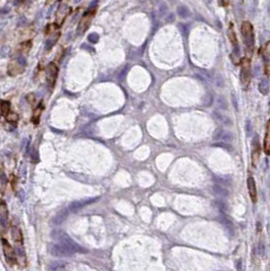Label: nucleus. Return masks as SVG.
I'll list each match as a JSON object with an SVG mask.
<instances>
[{"instance_id":"obj_1","label":"nucleus","mask_w":270,"mask_h":271,"mask_svg":"<svg viewBox=\"0 0 270 271\" xmlns=\"http://www.w3.org/2000/svg\"><path fill=\"white\" fill-rule=\"evenodd\" d=\"M242 36L244 39V43L246 46V53L248 56H251L253 53L254 46H255V38H254L253 27L249 22H244L242 25Z\"/></svg>"},{"instance_id":"obj_2","label":"nucleus","mask_w":270,"mask_h":271,"mask_svg":"<svg viewBox=\"0 0 270 271\" xmlns=\"http://www.w3.org/2000/svg\"><path fill=\"white\" fill-rule=\"evenodd\" d=\"M96 5H97V2L92 3V5L90 6V9H89L87 12L83 15V17H82V19H81L80 24L78 26V29H76V32H78L79 35L83 34L85 31L89 28V26H90L92 19H93L94 14H95L96 7H97Z\"/></svg>"},{"instance_id":"obj_3","label":"nucleus","mask_w":270,"mask_h":271,"mask_svg":"<svg viewBox=\"0 0 270 271\" xmlns=\"http://www.w3.org/2000/svg\"><path fill=\"white\" fill-rule=\"evenodd\" d=\"M57 238H58V241L60 244L66 246L74 254L75 253H86L87 252L86 249H84L83 247H81L78 243L72 241V239L69 238L66 234H60Z\"/></svg>"},{"instance_id":"obj_4","label":"nucleus","mask_w":270,"mask_h":271,"mask_svg":"<svg viewBox=\"0 0 270 271\" xmlns=\"http://www.w3.org/2000/svg\"><path fill=\"white\" fill-rule=\"evenodd\" d=\"M241 84L244 89H246L249 86L250 80H251V65H250V60L248 58H244L242 61V67H241Z\"/></svg>"},{"instance_id":"obj_5","label":"nucleus","mask_w":270,"mask_h":271,"mask_svg":"<svg viewBox=\"0 0 270 271\" xmlns=\"http://www.w3.org/2000/svg\"><path fill=\"white\" fill-rule=\"evenodd\" d=\"M57 73H58V67L55 63H49L46 67V80H47V84L50 88H53L54 84L56 82Z\"/></svg>"},{"instance_id":"obj_6","label":"nucleus","mask_w":270,"mask_h":271,"mask_svg":"<svg viewBox=\"0 0 270 271\" xmlns=\"http://www.w3.org/2000/svg\"><path fill=\"white\" fill-rule=\"evenodd\" d=\"M50 253L54 257H71L74 254L66 246L60 243L57 244V245H54L50 250Z\"/></svg>"},{"instance_id":"obj_7","label":"nucleus","mask_w":270,"mask_h":271,"mask_svg":"<svg viewBox=\"0 0 270 271\" xmlns=\"http://www.w3.org/2000/svg\"><path fill=\"white\" fill-rule=\"evenodd\" d=\"M99 200V197H93V198H87V199H83L80 201H76V202L71 203V206H69V210L72 212H76L80 209H82L84 207L88 206L90 204H93L94 202Z\"/></svg>"},{"instance_id":"obj_8","label":"nucleus","mask_w":270,"mask_h":271,"mask_svg":"<svg viewBox=\"0 0 270 271\" xmlns=\"http://www.w3.org/2000/svg\"><path fill=\"white\" fill-rule=\"evenodd\" d=\"M2 247H3V251H4L6 260L8 261L10 264H14V263L17 262L15 252L13 250V248L10 246V244L7 242L5 239H2Z\"/></svg>"},{"instance_id":"obj_9","label":"nucleus","mask_w":270,"mask_h":271,"mask_svg":"<svg viewBox=\"0 0 270 271\" xmlns=\"http://www.w3.org/2000/svg\"><path fill=\"white\" fill-rule=\"evenodd\" d=\"M252 146H253V149H252V159H253V164L254 166H256L258 163V160H259V156H260V142H259V137L258 135H255V137L253 139V142H252Z\"/></svg>"},{"instance_id":"obj_10","label":"nucleus","mask_w":270,"mask_h":271,"mask_svg":"<svg viewBox=\"0 0 270 271\" xmlns=\"http://www.w3.org/2000/svg\"><path fill=\"white\" fill-rule=\"evenodd\" d=\"M69 11H71V7H69L68 5H66V4L60 5V7L56 12V17H55V22L57 25L60 26L61 24H62V22H64L65 17L68 15Z\"/></svg>"},{"instance_id":"obj_11","label":"nucleus","mask_w":270,"mask_h":271,"mask_svg":"<svg viewBox=\"0 0 270 271\" xmlns=\"http://www.w3.org/2000/svg\"><path fill=\"white\" fill-rule=\"evenodd\" d=\"M214 140L216 141H222V142H230L233 140V136L230 131H227L224 130L218 129L214 134Z\"/></svg>"},{"instance_id":"obj_12","label":"nucleus","mask_w":270,"mask_h":271,"mask_svg":"<svg viewBox=\"0 0 270 271\" xmlns=\"http://www.w3.org/2000/svg\"><path fill=\"white\" fill-rule=\"evenodd\" d=\"M247 187H248V192L250 195V198L252 202H256L257 201V190H256V183L254 177L249 176L247 180Z\"/></svg>"},{"instance_id":"obj_13","label":"nucleus","mask_w":270,"mask_h":271,"mask_svg":"<svg viewBox=\"0 0 270 271\" xmlns=\"http://www.w3.org/2000/svg\"><path fill=\"white\" fill-rule=\"evenodd\" d=\"M7 220H8V210H7L6 204L1 201L0 202V224L5 227L7 225Z\"/></svg>"},{"instance_id":"obj_14","label":"nucleus","mask_w":270,"mask_h":271,"mask_svg":"<svg viewBox=\"0 0 270 271\" xmlns=\"http://www.w3.org/2000/svg\"><path fill=\"white\" fill-rule=\"evenodd\" d=\"M11 237H12L14 243L17 244V246H22V231H21L20 228L17 227V226L11 227Z\"/></svg>"},{"instance_id":"obj_15","label":"nucleus","mask_w":270,"mask_h":271,"mask_svg":"<svg viewBox=\"0 0 270 271\" xmlns=\"http://www.w3.org/2000/svg\"><path fill=\"white\" fill-rule=\"evenodd\" d=\"M263 59L265 63V68L268 71L270 69V42L266 44L265 48L263 49Z\"/></svg>"},{"instance_id":"obj_16","label":"nucleus","mask_w":270,"mask_h":271,"mask_svg":"<svg viewBox=\"0 0 270 271\" xmlns=\"http://www.w3.org/2000/svg\"><path fill=\"white\" fill-rule=\"evenodd\" d=\"M264 152L270 155V119L267 123V129H266V136L264 140Z\"/></svg>"},{"instance_id":"obj_17","label":"nucleus","mask_w":270,"mask_h":271,"mask_svg":"<svg viewBox=\"0 0 270 271\" xmlns=\"http://www.w3.org/2000/svg\"><path fill=\"white\" fill-rule=\"evenodd\" d=\"M213 116H214L216 119H217L219 122L223 123V125L231 126V123H233V122H231V119H230V118H228V117H227V116L224 115V114L219 113V112H217V111L213 112Z\"/></svg>"},{"instance_id":"obj_18","label":"nucleus","mask_w":270,"mask_h":271,"mask_svg":"<svg viewBox=\"0 0 270 271\" xmlns=\"http://www.w3.org/2000/svg\"><path fill=\"white\" fill-rule=\"evenodd\" d=\"M58 38H59V33L58 32H57V33L55 32V33L50 35L47 42H46V49H47V50L51 49L54 46V44L57 42V40H58Z\"/></svg>"},{"instance_id":"obj_19","label":"nucleus","mask_w":270,"mask_h":271,"mask_svg":"<svg viewBox=\"0 0 270 271\" xmlns=\"http://www.w3.org/2000/svg\"><path fill=\"white\" fill-rule=\"evenodd\" d=\"M67 215H68V211L62 210V211H60L58 214H56V216L53 218L52 221L54 224H57V225H58V224H61L64 221V219L67 217Z\"/></svg>"},{"instance_id":"obj_20","label":"nucleus","mask_w":270,"mask_h":271,"mask_svg":"<svg viewBox=\"0 0 270 271\" xmlns=\"http://www.w3.org/2000/svg\"><path fill=\"white\" fill-rule=\"evenodd\" d=\"M259 91L263 95H267L269 93V81L267 77H264L259 84Z\"/></svg>"},{"instance_id":"obj_21","label":"nucleus","mask_w":270,"mask_h":271,"mask_svg":"<svg viewBox=\"0 0 270 271\" xmlns=\"http://www.w3.org/2000/svg\"><path fill=\"white\" fill-rule=\"evenodd\" d=\"M0 109H1V113L5 115V117L10 113V103L8 101H4L2 100L0 102Z\"/></svg>"},{"instance_id":"obj_22","label":"nucleus","mask_w":270,"mask_h":271,"mask_svg":"<svg viewBox=\"0 0 270 271\" xmlns=\"http://www.w3.org/2000/svg\"><path fill=\"white\" fill-rule=\"evenodd\" d=\"M231 60L234 64L238 63V60H240V48L238 46L233 48V52H231Z\"/></svg>"},{"instance_id":"obj_23","label":"nucleus","mask_w":270,"mask_h":271,"mask_svg":"<svg viewBox=\"0 0 270 271\" xmlns=\"http://www.w3.org/2000/svg\"><path fill=\"white\" fill-rule=\"evenodd\" d=\"M177 13H179V15L180 17H184V18H186V17H188L189 15L191 14V12H190V10H189V8L187 6H184V5H180V6H179V8H177Z\"/></svg>"},{"instance_id":"obj_24","label":"nucleus","mask_w":270,"mask_h":271,"mask_svg":"<svg viewBox=\"0 0 270 271\" xmlns=\"http://www.w3.org/2000/svg\"><path fill=\"white\" fill-rule=\"evenodd\" d=\"M213 191L215 193V195H217L218 197H222V198H224V197L227 196V192L225 191L224 189H222L221 187H219V185H214L213 187Z\"/></svg>"},{"instance_id":"obj_25","label":"nucleus","mask_w":270,"mask_h":271,"mask_svg":"<svg viewBox=\"0 0 270 271\" xmlns=\"http://www.w3.org/2000/svg\"><path fill=\"white\" fill-rule=\"evenodd\" d=\"M217 105L219 108H221V109H227V102L225 98L223 96H219L217 98Z\"/></svg>"},{"instance_id":"obj_26","label":"nucleus","mask_w":270,"mask_h":271,"mask_svg":"<svg viewBox=\"0 0 270 271\" xmlns=\"http://www.w3.org/2000/svg\"><path fill=\"white\" fill-rule=\"evenodd\" d=\"M88 40L91 42V43H97L99 40V36L96 33H92L88 36Z\"/></svg>"},{"instance_id":"obj_27","label":"nucleus","mask_w":270,"mask_h":271,"mask_svg":"<svg viewBox=\"0 0 270 271\" xmlns=\"http://www.w3.org/2000/svg\"><path fill=\"white\" fill-rule=\"evenodd\" d=\"M40 115H41V109H40V107H38V109L35 111V114L33 116V121L35 123H38V121H39Z\"/></svg>"},{"instance_id":"obj_28","label":"nucleus","mask_w":270,"mask_h":271,"mask_svg":"<svg viewBox=\"0 0 270 271\" xmlns=\"http://www.w3.org/2000/svg\"><path fill=\"white\" fill-rule=\"evenodd\" d=\"M6 119L8 121H11V122H15L17 121V115L15 113H9L8 115L6 116Z\"/></svg>"},{"instance_id":"obj_29","label":"nucleus","mask_w":270,"mask_h":271,"mask_svg":"<svg viewBox=\"0 0 270 271\" xmlns=\"http://www.w3.org/2000/svg\"><path fill=\"white\" fill-rule=\"evenodd\" d=\"M246 131H247V135L251 136V134H252V125H251L250 121H248L246 123Z\"/></svg>"},{"instance_id":"obj_30","label":"nucleus","mask_w":270,"mask_h":271,"mask_svg":"<svg viewBox=\"0 0 270 271\" xmlns=\"http://www.w3.org/2000/svg\"><path fill=\"white\" fill-rule=\"evenodd\" d=\"M237 269H238V271H244V269H243L242 260H238V261L237 262Z\"/></svg>"},{"instance_id":"obj_31","label":"nucleus","mask_w":270,"mask_h":271,"mask_svg":"<svg viewBox=\"0 0 270 271\" xmlns=\"http://www.w3.org/2000/svg\"><path fill=\"white\" fill-rule=\"evenodd\" d=\"M215 146H219V147H222V148H226L227 150H229V149H231V147H229L228 145H226V144H224V143H220V144H216Z\"/></svg>"},{"instance_id":"obj_32","label":"nucleus","mask_w":270,"mask_h":271,"mask_svg":"<svg viewBox=\"0 0 270 271\" xmlns=\"http://www.w3.org/2000/svg\"><path fill=\"white\" fill-rule=\"evenodd\" d=\"M233 106L236 109H238V105H237V101H236V97H234V95L233 96Z\"/></svg>"},{"instance_id":"obj_33","label":"nucleus","mask_w":270,"mask_h":271,"mask_svg":"<svg viewBox=\"0 0 270 271\" xmlns=\"http://www.w3.org/2000/svg\"><path fill=\"white\" fill-rule=\"evenodd\" d=\"M267 7H268V13L270 14V0H269V2H268V6H267Z\"/></svg>"},{"instance_id":"obj_34","label":"nucleus","mask_w":270,"mask_h":271,"mask_svg":"<svg viewBox=\"0 0 270 271\" xmlns=\"http://www.w3.org/2000/svg\"><path fill=\"white\" fill-rule=\"evenodd\" d=\"M204 1L207 2V3H211V2H212V0H204Z\"/></svg>"},{"instance_id":"obj_35","label":"nucleus","mask_w":270,"mask_h":271,"mask_svg":"<svg viewBox=\"0 0 270 271\" xmlns=\"http://www.w3.org/2000/svg\"><path fill=\"white\" fill-rule=\"evenodd\" d=\"M0 116H1V109H0Z\"/></svg>"}]
</instances>
